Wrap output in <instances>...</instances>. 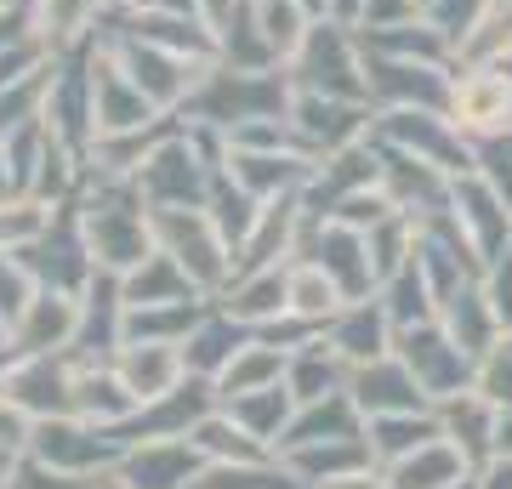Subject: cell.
<instances>
[{"mask_svg":"<svg viewBox=\"0 0 512 489\" xmlns=\"http://www.w3.org/2000/svg\"><path fill=\"white\" fill-rule=\"evenodd\" d=\"M29 455L57 472H74V478H97V472H114L126 461V444L86 416H57V421H35Z\"/></svg>","mask_w":512,"mask_h":489,"instance_id":"cell-1","label":"cell"},{"mask_svg":"<svg viewBox=\"0 0 512 489\" xmlns=\"http://www.w3.org/2000/svg\"><path fill=\"white\" fill-rule=\"evenodd\" d=\"M86 239H92L97 268H137L148 256V211L143 188H109L103 200L86 211Z\"/></svg>","mask_w":512,"mask_h":489,"instance_id":"cell-2","label":"cell"},{"mask_svg":"<svg viewBox=\"0 0 512 489\" xmlns=\"http://www.w3.org/2000/svg\"><path fill=\"white\" fill-rule=\"evenodd\" d=\"M399 359L416 370V381H421V393L433 404H444L450 393H467L478 381V359L473 353H461L456 342H450V330L444 325H410V330H399Z\"/></svg>","mask_w":512,"mask_h":489,"instance_id":"cell-3","label":"cell"},{"mask_svg":"<svg viewBox=\"0 0 512 489\" xmlns=\"http://www.w3.org/2000/svg\"><path fill=\"white\" fill-rule=\"evenodd\" d=\"M154 228H160V239L188 268L194 285H222V279H228V262H234V256H228V239H222V228L211 222L205 205H171V211L154 217Z\"/></svg>","mask_w":512,"mask_h":489,"instance_id":"cell-4","label":"cell"},{"mask_svg":"<svg viewBox=\"0 0 512 489\" xmlns=\"http://www.w3.org/2000/svg\"><path fill=\"white\" fill-rule=\"evenodd\" d=\"M205 467L211 461L194 450V438H154V444L126 450V461L114 472H120L126 489H194Z\"/></svg>","mask_w":512,"mask_h":489,"instance_id":"cell-5","label":"cell"},{"mask_svg":"<svg viewBox=\"0 0 512 489\" xmlns=\"http://www.w3.org/2000/svg\"><path fill=\"white\" fill-rule=\"evenodd\" d=\"M348 393L353 404L370 416H404V410H427V393H421L416 370L404 359H370V364H353L348 376Z\"/></svg>","mask_w":512,"mask_h":489,"instance_id":"cell-6","label":"cell"},{"mask_svg":"<svg viewBox=\"0 0 512 489\" xmlns=\"http://www.w3.org/2000/svg\"><path fill=\"white\" fill-rule=\"evenodd\" d=\"M439 427H444V438L467 455V467L473 472H484L495 461V427H501V410H495L478 387L450 393V399L439 404Z\"/></svg>","mask_w":512,"mask_h":489,"instance_id":"cell-7","label":"cell"},{"mask_svg":"<svg viewBox=\"0 0 512 489\" xmlns=\"http://www.w3.org/2000/svg\"><path fill=\"white\" fill-rule=\"evenodd\" d=\"M114 370H120V381L131 387V399L154 404V399H165L171 387H183L188 359H183V347H165V342H126L114 353Z\"/></svg>","mask_w":512,"mask_h":489,"instance_id":"cell-8","label":"cell"},{"mask_svg":"<svg viewBox=\"0 0 512 489\" xmlns=\"http://www.w3.org/2000/svg\"><path fill=\"white\" fill-rule=\"evenodd\" d=\"M393 336H399V325L387 319L382 296H376V302H342V313L330 319V336H325V342L336 347L348 364H370V359H387Z\"/></svg>","mask_w":512,"mask_h":489,"instance_id":"cell-9","label":"cell"},{"mask_svg":"<svg viewBox=\"0 0 512 489\" xmlns=\"http://www.w3.org/2000/svg\"><path fill=\"white\" fill-rule=\"evenodd\" d=\"M137 188H143L160 211H171V205H200L205 200V171H200V160L188 154V143H171V148H160V154L143 160Z\"/></svg>","mask_w":512,"mask_h":489,"instance_id":"cell-10","label":"cell"},{"mask_svg":"<svg viewBox=\"0 0 512 489\" xmlns=\"http://www.w3.org/2000/svg\"><path fill=\"white\" fill-rule=\"evenodd\" d=\"M18 359H35V353H63V347H74V330H80V308H74L63 290H40L35 302H29V313H23L18 325Z\"/></svg>","mask_w":512,"mask_h":489,"instance_id":"cell-11","label":"cell"},{"mask_svg":"<svg viewBox=\"0 0 512 489\" xmlns=\"http://www.w3.org/2000/svg\"><path fill=\"white\" fill-rule=\"evenodd\" d=\"M382 478H387V489H456L473 478V467H467V455L450 438H433V444L410 450L404 461L382 467Z\"/></svg>","mask_w":512,"mask_h":489,"instance_id":"cell-12","label":"cell"},{"mask_svg":"<svg viewBox=\"0 0 512 489\" xmlns=\"http://www.w3.org/2000/svg\"><path fill=\"white\" fill-rule=\"evenodd\" d=\"M359 433H365V410L353 404V393H330V399H319V404H296V416H291V427H285V438H279V450L330 444V438H359Z\"/></svg>","mask_w":512,"mask_h":489,"instance_id":"cell-13","label":"cell"},{"mask_svg":"<svg viewBox=\"0 0 512 489\" xmlns=\"http://www.w3.org/2000/svg\"><path fill=\"white\" fill-rule=\"evenodd\" d=\"M456 222L461 234L473 239V251L484 256H501L512 239V205L495 194V188H484V182H461L456 188Z\"/></svg>","mask_w":512,"mask_h":489,"instance_id":"cell-14","label":"cell"},{"mask_svg":"<svg viewBox=\"0 0 512 489\" xmlns=\"http://www.w3.org/2000/svg\"><path fill=\"white\" fill-rule=\"evenodd\" d=\"M348 376H353V364L325 336L319 342H302L291 353V364H285V387L296 393V404H319L330 393H348Z\"/></svg>","mask_w":512,"mask_h":489,"instance_id":"cell-15","label":"cell"},{"mask_svg":"<svg viewBox=\"0 0 512 489\" xmlns=\"http://www.w3.org/2000/svg\"><path fill=\"white\" fill-rule=\"evenodd\" d=\"M251 342L245 336V319H234V313L222 308V313H205L200 330L183 342V359H188V376H211L217 381L228 364H234V353Z\"/></svg>","mask_w":512,"mask_h":489,"instance_id":"cell-16","label":"cell"},{"mask_svg":"<svg viewBox=\"0 0 512 489\" xmlns=\"http://www.w3.org/2000/svg\"><path fill=\"white\" fill-rule=\"evenodd\" d=\"M222 410H228L251 438H262L268 450H279V438H285V427H291V416H296V393L285 387V381H274V387H256V393L222 399Z\"/></svg>","mask_w":512,"mask_h":489,"instance_id":"cell-17","label":"cell"},{"mask_svg":"<svg viewBox=\"0 0 512 489\" xmlns=\"http://www.w3.org/2000/svg\"><path fill=\"white\" fill-rule=\"evenodd\" d=\"M120 290H126V308H154V302H194V279H188V268H183L171 251L143 256V262H137L126 279H120Z\"/></svg>","mask_w":512,"mask_h":489,"instance_id":"cell-18","label":"cell"},{"mask_svg":"<svg viewBox=\"0 0 512 489\" xmlns=\"http://www.w3.org/2000/svg\"><path fill=\"white\" fill-rule=\"evenodd\" d=\"M365 438H370L376 467H393V461H404L410 450H421V444L444 438V427H439V416H433V410H404V416H370L365 421Z\"/></svg>","mask_w":512,"mask_h":489,"instance_id":"cell-19","label":"cell"},{"mask_svg":"<svg viewBox=\"0 0 512 489\" xmlns=\"http://www.w3.org/2000/svg\"><path fill=\"white\" fill-rule=\"evenodd\" d=\"M387 137H393L404 154H416V160H433V165H444V171H467V165H473V154L450 143L444 120H433V114H410V109L393 114V120H387Z\"/></svg>","mask_w":512,"mask_h":489,"instance_id":"cell-20","label":"cell"},{"mask_svg":"<svg viewBox=\"0 0 512 489\" xmlns=\"http://www.w3.org/2000/svg\"><path fill=\"white\" fill-rule=\"evenodd\" d=\"M439 308H444V330H450V342H456L461 353L484 359V353H490V342H495V330H501V319H495V308H490V296H484V290H473V285H461L456 296H444Z\"/></svg>","mask_w":512,"mask_h":489,"instance_id":"cell-21","label":"cell"},{"mask_svg":"<svg viewBox=\"0 0 512 489\" xmlns=\"http://www.w3.org/2000/svg\"><path fill=\"white\" fill-rule=\"evenodd\" d=\"M188 438H194V450H200L211 467H245V461H268V455H274L262 438L245 433V427H239L228 410H222V404H217V410H211V416H205Z\"/></svg>","mask_w":512,"mask_h":489,"instance_id":"cell-22","label":"cell"},{"mask_svg":"<svg viewBox=\"0 0 512 489\" xmlns=\"http://www.w3.org/2000/svg\"><path fill=\"white\" fill-rule=\"evenodd\" d=\"M222 308L234 313V319H245V325H262V319H279V313H291V273H279V268L239 273L234 296H228Z\"/></svg>","mask_w":512,"mask_h":489,"instance_id":"cell-23","label":"cell"},{"mask_svg":"<svg viewBox=\"0 0 512 489\" xmlns=\"http://www.w3.org/2000/svg\"><path fill=\"white\" fill-rule=\"evenodd\" d=\"M285 353H279L268 336L262 342H245L234 353V364L217 376V399H239V393H256V387H274V381H285Z\"/></svg>","mask_w":512,"mask_h":489,"instance_id":"cell-24","label":"cell"},{"mask_svg":"<svg viewBox=\"0 0 512 489\" xmlns=\"http://www.w3.org/2000/svg\"><path fill=\"white\" fill-rule=\"evenodd\" d=\"M308 80L313 86H325V97H348V91H359L365 80H353V63H348V40L336 35V29H313L308 35Z\"/></svg>","mask_w":512,"mask_h":489,"instance_id":"cell-25","label":"cell"},{"mask_svg":"<svg viewBox=\"0 0 512 489\" xmlns=\"http://www.w3.org/2000/svg\"><path fill=\"white\" fill-rule=\"evenodd\" d=\"M342 285L330 279L319 262H302V268L291 273V313L302 319V325H330L336 313H342Z\"/></svg>","mask_w":512,"mask_h":489,"instance_id":"cell-26","label":"cell"},{"mask_svg":"<svg viewBox=\"0 0 512 489\" xmlns=\"http://www.w3.org/2000/svg\"><path fill=\"white\" fill-rule=\"evenodd\" d=\"M234 177H239V188H251L256 200H262V194H291L296 182L308 177V165L302 160H274V154H251V148H245V154L234 160Z\"/></svg>","mask_w":512,"mask_h":489,"instance_id":"cell-27","label":"cell"},{"mask_svg":"<svg viewBox=\"0 0 512 489\" xmlns=\"http://www.w3.org/2000/svg\"><path fill=\"white\" fill-rule=\"evenodd\" d=\"M456 109H461L467 126H501V120H507V80H501V74H473V80H461Z\"/></svg>","mask_w":512,"mask_h":489,"instance_id":"cell-28","label":"cell"},{"mask_svg":"<svg viewBox=\"0 0 512 489\" xmlns=\"http://www.w3.org/2000/svg\"><path fill=\"white\" fill-rule=\"evenodd\" d=\"M296 131H302V137H313V143L336 148L342 137H353V131H359V120H353V114H342L330 97H308V103L296 109Z\"/></svg>","mask_w":512,"mask_h":489,"instance_id":"cell-29","label":"cell"},{"mask_svg":"<svg viewBox=\"0 0 512 489\" xmlns=\"http://www.w3.org/2000/svg\"><path fill=\"white\" fill-rule=\"evenodd\" d=\"M35 302V285H29V268H23L18 251L0 256V325H18Z\"/></svg>","mask_w":512,"mask_h":489,"instance_id":"cell-30","label":"cell"},{"mask_svg":"<svg viewBox=\"0 0 512 489\" xmlns=\"http://www.w3.org/2000/svg\"><path fill=\"white\" fill-rule=\"evenodd\" d=\"M376 91H399L404 103H410V97H421V103H439V97H444V86L433 80V69H410V63H399V69L387 63V69L376 74Z\"/></svg>","mask_w":512,"mask_h":489,"instance_id":"cell-31","label":"cell"},{"mask_svg":"<svg viewBox=\"0 0 512 489\" xmlns=\"http://www.w3.org/2000/svg\"><path fill=\"white\" fill-rule=\"evenodd\" d=\"M302 29H296V0H262V46L268 52H291Z\"/></svg>","mask_w":512,"mask_h":489,"instance_id":"cell-32","label":"cell"},{"mask_svg":"<svg viewBox=\"0 0 512 489\" xmlns=\"http://www.w3.org/2000/svg\"><path fill=\"white\" fill-rule=\"evenodd\" d=\"M484 296H490L495 319H501V325L512 330V251L495 256V268H490V290H484Z\"/></svg>","mask_w":512,"mask_h":489,"instance_id":"cell-33","label":"cell"},{"mask_svg":"<svg viewBox=\"0 0 512 489\" xmlns=\"http://www.w3.org/2000/svg\"><path fill=\"white\" fill-rule=\"evenodd\" d=\"M478 489H512V455H495L484 472H473Z\"/></svg>","mask_w":512,"mask_h":489,"instance_id":"cell-34","label":"cell"},{"mask_svg":"<svg viewBox=\"0 0 512 489\" xmlns=\"http://www.w3.org/2000/svg\"><path fill=\"white\" fill-rule=\"evenodd\" d=\"M495 455H512V410H501V427H495Z\"/></svg>","mask_w":512,"mask_h":489,"instance_id":"cell-35","label":"cell"},{"mask_svg":"<svg viewBox=\"0 0 512 489\" xmlns=\"http://www.w3.org/2000/svg\"><path fill=\"white\" fill-rule=\"evenodd\" d=\"M12 194V160H6V143H0V200Z\"/></svg>","mask_w":512,"mask_h":489,"instance_id":"cell-36","label":"cell"},{"mask_svg":"<svg viewBox=\"0 0 512 489\" xmlns=\"http://www.w3.org/2000/svg\"><path fill=\"white\" fill-rule=\"evenodd\" d=\"M97 489H126V484H120V472H103V478H97Z\"/></svg>","mask_w":512,"mask_h":489,"instance_id":"cell-37","label":"cell"},{"mask_svg":"<svg viewBox=\"0 0 512 489\" xmlns=\"http://www.w3.org/2000/svg\"><path fill=\"white\" fill-rule=\"evenodd\" d=\"M456 489H478V478H467V484H456Z\"/></svg>","mask_w":512,"mask_h":489,"instance_id":"cell-38","label":"cell"},{"mask_svg":"<svg viewBox=\"0 0 512 489\" xmlns=\"http://www.w3.org/2000/svg\"><path fill=\"white\" fill-rule=\"evenodd\" d=\"M427 6H433V0H427Z\"/></svg>","mask_w":512,"mask_h":489,"instance_id":"cell-39","label":"cell"}]
</instances>
